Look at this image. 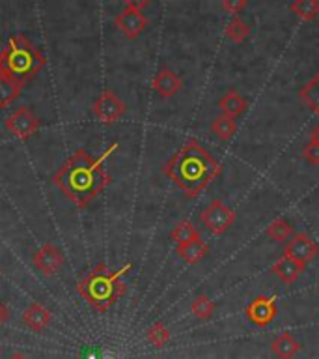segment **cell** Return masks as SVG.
<instances>
[{
  "mask_svg": "<svg viewBox=\"0 0 319 359\" xmlns=\"http://www.w3.org/2000/svg\"><path fill=\"white\" fill-rule=\"evenodd\" d=\"M304 269H306L304 264L297 262V260H293V258L282 257L273 264L271 271H273V273L276 275L284 285H293Z\"/></svg>",
  "mask_w": 319,
  "mask_h": 359,
  "instance_id": "obj_14",
  "label": "cell"
},
{
  "mask_svg": "<svg viewBox=\"0 0 319 359\" xmlns=\"http://www.w3.org/2000/svg\"><path fill=\"white\" fill-rule=\"evenodd\" d=\"M276 314H278V307L273 297L267 296H257L245 309V316L257 327H265L271 324L276 318Z\"/></svg>",
  "mask_w": 319,
  "mask_h": 359,
  "instance_id": "obj_11",
  "label": "cell"
},
{
  "mask_svg": "<svg viewBox=\"0 0 319 359\" xmlns=\"http://www.w3.org/2000/svg\"><path fill=\"white\" fill-rule=\"evenodd\" d=\"M125 111H127L125 101L112 90H103L92 105L94 116L103 123L118 122L125 114Z\"/></svg>",
  "mask_w": 319,
  "mask_h": 359,
  "instance_id": "obj_8",
  "label": "cell"
},
{
  "mask_svg": "<svg viewBox=\"0 0 319 359\" xmlns=\"http://www.w3.org/2000/svg\"><path fill=\"white\" fill-rule=\"evenodd\" d=\"M248 34H250V28L246 25L239 15L232 17L226 25V36L228 39H232L234 43H243L246 38H248Z\"/></svg>",
  "mask_w": 319,
  "mask_h": 359,
  "instance_id": "obj_25",
  "label": "cell"
},
{
  "mask_svg": "<svg viewBox=\"0 0 319 359\" xmlns=\"http://www.w3.org/2000/svg\"><path fill=\"white\" fill-rule=\"evenodd\" d=\"M299 97L313 114L319 116V72L299 90Z\"/></svg>",
  "mask_w": 319,
  "mask_h": 359,
  "instance_id": "obj_18",
  "label": "cell"
},
{
  "mask_svg": "<svg viewBox=\"0 0 319 359\" xmlns=\"http://www.w3.org/2000/svg\"><path fill=\"white\" fill-rule=\"evenodd\" d=\"M11 359H27V358H24L22 353H13V355H11Z\"/></svg>",
  "mask_w": 319,
  "mask_h": 359,
  "instance_id": "obj_31",
  "label": "cell"
},
{
  "mask_svg": "<svg viewBox=\"0 0 319 359\" xmlns=\"http://www.w3.org/2000/svg\"><path fill=\"white\" fill-rule=\"evenodd\" d=\"M290 10L295 13L299 19L312 21L319 15V0H295L291 2Z\"/></svg>",
  "mask_w": 319,
  "mask_h": 359,
  "instance_id": "obj_22",
  "label": "cell"
},
{
  "mask_svg": "<svg viewBox=\"0 0 319 359\" xmlns=\"http://www.w3.org/2000/svg\"><path fill=\"white\" fill-rule=\"evenodd\" d=\"M8 318H10V311H8L4 303L0 302V325H4L8 322Z\"/></svg>",
  "mask_w": 319,
  "mask_h": 359,
  "instance_id": "obj_29",
  "label": "cell"
},
{
  "mask_svg": "<svg viewBox=\"0 0 319 359\" xmlns=\"http://www.w3.org/2000/svg\"><path fill=\"white\" fill-rule=\"evenodd\" d=\"M22 322H24L27 327L36 331V333H41V331L47 330L50 325V322H52V314H50L49 309L43 307L41 303H32V305L24 311V314H22Z\"/></svg>",
  "mask_w": 319,
  "mask_h": 359,
  "instance_id": "obj_13",
  "label": "cell"
},
{
  "mask_svg": "<svg viewBox=\"0 0 319 359\" xmlns=\"http://www.w3.org/2000/svg\"><path fill=\"white\" fill-rule=\"evenodd\" d=\"M118 142H112L103 156L92 157L80 148L56 170L55 185L77 208H86L111 184V174L105 170V161L114 154Z\"/></svg>",
  "mask_w": 319,
  "mask_h": 359,
  "instance_id": "obj_1",
  "label": "cell"
},
{
  "mask_svg": "<svg viewBox=\"0 0 319 359\" xmlns=\"http://www.w3.org/2000/svg\"><path fill=\"white\" fill-rule=\"evenodd\" d=\"M318 255L319 245L306 232H297V234H293L284 247V257L293 258V260L304 264V266L308 262H312Z\"/></svg>",
  "mask_w": 319,
  "mask_h": 359,
  "instance_id": "obj_9",
  "label": "cell"
},
{
  "mask_svg": "<svg viewBox=\"0 0 319 359\" xmlns=\"http://www.w3.org/2000/svg\"><path fill=\"white\" fill-rule=\"evenodd\" d=\"M190 313L194 314L198 320H209L215 313V302L206 294H200L190 303Z\"/></svg>",
  "mask_w": 319,
  "mask_h": 359,
  "instance_id": "obj_23",
  "label": "cell"
},
{
  "mask_svg": "<svg viewBox=\"0 0 319 359\" xmlns=\"http://www.w3.org/2000/svg\"><path fill=\"white\" fill-rule=\"evenodd\" d=\"M170 238L176 241V245H183V243H187V241L198 240V238H201V236L194 224L185 219V221H179V223L173 226Z\"/></svg>",
  "mask_w": 319,
  "mask_h": 359,
  "instance_id": "obj_20",
  "label": "cell"
},
{
  "mask_svg": "<svg viewBox=\"0 0 319 359\" xmlns=\"http://www.w3.org/2000/svg\"><path fill=\"white\" fill-rule=\"evenodd\" d=\"M150 6L148 0H127L123 10L114 17V25L120 32L129 39L139 38L148 27V17L144 15V8Z\"/></svg>",
  "mask_w": 319,
  "mask_h": 359,
  "instance_id": "obj_5",
  "label": "cell"
},
{
  "mask_svg": "<svg viewBox=\"0 0 319 359\" xmlns=\"http://www.w3.org/2000/svg\"><path fill=\"white\" fill-rule=\"evenodd\" d=\"M176 252H178L179 257L183 258L187 264H196L200 262L201 258L207 257L209 245H207L201 238H198V240L187 241L183 245H176Z\"/></svg>",
  "mask_w": 319,
  "mask_h": 359,
  "instance_id": "obj_16",
  "label": "cell"
},
{
  "mask_svg": "<svg viewBox=\"0 0 319 359\" xmlns=\"http://www.w3.org/2000/svg\"><path fill=\"white\" fill-rule=\"evenodd\" d=\"M47 58L36 45L22 34L11 36L8 45L0 50V77L24 86L41 72Z\"/></svg>",
  "mask_w": 319,
  "mask_h": 359,
  "instance_id": "obj_4",
  "label": "cell"
},
{
  "mask_svg": "<svg viewBox=\"0 0 319 359\" xmlns=\"http://www.w3.org/2000/svg\"><path fill=\"white\" fill-rule=\"evenodd\" d=\"M302 156L306 159L308 163H312V165H319V144H313V142H308L302 148Z\"/></svg>",
  "mask_w": 319,
  "mask_h": 359,
  "instance_id": "obj_27",
  "label": "cell"
},
{
  "mask_svg": "<svg viewBox=\"0 0 319 359\" xmlns=\"http://www.w3.org/2000/svg\"><path fill=\"white\" fill-rule=\"evenodd\" d=\"M151 86H153V90L161 97H172V95H176L179 90L183 88V81H181V77L176 72L168 69V67H162V69L157 72L153 81H151Z\"/></svg>",
  "mask_w": 319,
  "mask_h": 359,
  "instance_id": "obj_12",
  "label": "cell"
},
{
  "mask_svg": "<svg viewBox=\"0 0 319 359\" xmlns=\"http://www.w3.org/2000/svg\"><path fill=\"white\" fill-rule=\"evenodd\" d=\"M265 234L274 241H288L293 236V226H291V223L285 217H278L274 219L271 224H267Z\"/></svg>",
  "mask_w": 319,
  "mask_h": 359,
  "instance_id": "obj_21",
  "label": "cell"
},
{
  "mask_svg": "<svg viewBox=\"0 0 319 359\" xmlns=\"http://www.w3.org/2000/svg\"><path fill=\"white\" fill-rule=\"evenodd\" d=\"M246 105H248V101H246V97H243L237 90H228V92L220 97V101H218V109L222 111V114H226V116L229 118L239 116L241 112L246 109Z\"/></svg>",
  "mask_w": 319,
  "mask_h": 359,
  "instance_id": "obj_17",
  "label": "cell"
},
{
  "mask_svg": "<svg viewBox=\"0 0 319 359\" xmlns=\"http://www.w3.org/2000/svg\"><path fill=\"white\" fill-rule=\"evenodd\" d=\"M222 10L232 13V15H239L241 10H245L246 8V0H224L222 4Z\"/></svg>",
  "mask_w": 319,
  "mask_h": 359,
  "instance_id": "obj_28",
  "label": "cell"
},
{
  "mask_svg": "<svg viewBox=\"0 0 319 359\" xmlns=\"http://www.w3.org/2000/svg\"><path fill=\"white\" fill-rule=\"evenodd\" d=\"M237 131V122H235V118H229L226 114H218L211 123V133L215 137L222 140L232 139Z\"/></svg>",
  "mask_w": 319,
  "mask_h": 359,
  "instance_id": "obj_19",
  "label": "cell"
},
{
  "mask_svg": "<svg viewBox=\"0 0 319 359\" xmlns=\"http://www.w3.org/2000/svg\"><path fill=\"white\" fill-rule=\"evenodd\" d=\"M131 264H125L116 271H111L105 264L95 266L84 279L78 280L77 292L84 302L92 305L97 313H106L108 309L125 296V283L123 277L129 273Z\"/></svg>",
  "mask_w": 319,
  "mask_h": 359,
  "instance_id": "obj_3",
  "label": "cell"
},
{
  "mask_svg": "<svg viewBox=\"0 0 319 359\" xmlns=\"http://www.w3.org/2000/svg\"><path fill=\"white\" fill-rule=\"evenodd\" d=\"M310 142L319 144V123H316L312 128V131H310Z\"/></svg>",
  "mask_w": 319,
  "mask_h": 359,
  "instance_id": "obj_30",
  "label": "cell"
},
{
  "mask_svg": "<svg viewBox=\"0 0 319 359\" xmlns=\"http://www.w3.org/2000/svg\"><path fill=\"white\" fill-rule=\"evenodd\" d=\"M4 126L15 139L27 140L32 135L38 133L41 122H39V118L36 116V112L30 107H19L6 118Z\"/></svg>",
  "mask_w": 319,
  "mask_h": 359,
  "instance_id": "obj_7",
  "label": "cell"
},
{
  "mask_svg": "<svg viewBox=\"0 0 319 359\" xmlns=\"http://www.w3.org/2000/svg\"><path fill=\"white\" fill-rule=\"evenodd\" d=\"M146 337H148V341L153 348H164L170 342V330L162 322H153Z\"/></svg>",
  "mask_w": 319,
  "mask_h": 359,
  "instance_id": "obj_26",
  "label": "cell"
},
{
  "mask_svg": "<svg viewBox=\"0 0 319 359\" xmlns=\"http://www.w3.org/2000/svg\"><path fill=\"white\" fill-rule=\"evenodd\" d=\"M301 342L291 335L290 331L280 333L273 342H271V352L278 359H293L297 353L301 352Z\"/></svg>",
  "mask_w": 319,
  "mask_h": 359,
  "instance_id": "obj_15",
  "label": "cell"
},
{
  "mask_svg": "<svg viewBox=\"0 0 319 359\" xmlns=\"http://www.w3.org/2000/svg\"><path fill=\"white\" fill-rule=\"evenodd\" d=\"M220 163L198 142L187 140L162 167V172L187 196H198L220 174Z\"/></svg>",
  "mask_w": 319,
  "mask_h": 359,
  "instance_id": "obj_2",
  "label": "cell"
},
{
  "mask_svg": "<svg viewBox=\"0 0 319 359\" xmlns=\"http://www.w3.org/2000/svg\"><path fill=\"white\" fill-rule=\"evenodd\" d=\"M21 86L11 83L10 79L0 77V109H8L11 103H15L21 95Z\"/></svg>",
  "mask_w": 319,
  "mask_h": 359,
  "instance_id": "obj_24",
  "label": "cell"
},
{
  "mask_svg": "<svg viewBox=\"0 0 319 359\" xmlns=\"http://www.w3.org/2000/svg\"><path fill=\"white\" fill-rule=\"evenodd\" d=\"M32 264L36 266L39 273L45 277H52L58 273V269L64 264V252L60 251V247H56L52 241H47L43 245L39 247L38 251L34 252Z\"/></svg>",
  "mask_w": 319,
  "mask_h": 359,
  "instance_id": "obj_10",
  "label": "cell"
},
{
  "mask_svg": "<svg viewBox=\"0 0 319 359\" xmlns=\"http://www.w3.org/2000/svg\"><path fill=\"white\" fill-rule=\"evenodd\" d=\"M200 221L211 234L220 236L235 223V212L220 198H215L201 210Z\"/></svg>",
  "mask_w": 319,
  "mask_h": 359,
  "instance_id": "obj_6",
  "label": "cell"
}]
</instances>
